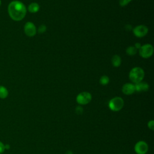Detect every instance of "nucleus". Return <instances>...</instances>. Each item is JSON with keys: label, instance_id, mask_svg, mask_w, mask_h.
<instances>
[{"label": "nucleus", "instance_id": "423d86ee", "mask_svg": "<svg viewBox=\"0 0 154 154\" xmlns=\"http://www.w3.org/2000/svg\"><path fill=\"white\" fill-rule=\"evenodd\" d=\"M148 149V144L144 141H138L134 146V150L137 154H146Z\"/></svg>", "mask_w": 154, "mask_h": 154}, {"label": "nucleus", "instance_id": "20e7f679", "mask_svg": "<svg viewBox=\"0 0 154 154\" xmlns=\"http://www.w3.org/2000/svg\"><path fill=\"white\" fill-rule=\"evenodd\" d=\"M91 94L87 91H83L78 94L76 98L77 103L81 105H87L91 100Z\"/></svg>", "mask_w": 154, "mask_h": 154}, {"label": "nucleus", "instance_id": "412c9836", "mask_svg": "<svg viewBox=\"0 0 154 154\" xmlns=\"http://www.w3.org/2000/svg\"><path fill=\"white\" fill-rule=\"evenodd\" d=\"M141 44L140 43H136L135 44V46L134 47L138 50V49H139L141 48Z\"/></svg>", "mask_w": 154, "mask_h": 154}, {"label": "nucleus", "instance_id": "0eeeda50", "mask_svg": "<svg viewBox=\"0 0 154 154\" xmlns=\"http://www.w3.org/2000/svg\"><path fill=\"white\" fill-rule=\"evenodd\" d=\"M24 32L28 37H33L36 34L37 29L35 25L31 22H27L24 25Z\"/></svg>", "mask_w": 154, "mask_h": 154}, {"label": "nucleus", "instance_id": "2eb2a0df", "mask_svg": "<svg viewBox=\"0 0 154 154\" xmlns=\"http://www.w3.org/2000/svg\"><path fill=\"white\" fill-rule=\"evenodd\" d=\"M109 82V78H108V76H106V75H103L102 76L99 80V82L100 84H102V85H107Z\"/></svg>", "mask_w": 154, "mask_h": 154}, {"label": "nucleus", "instance_id": "39448f33", "mask_svg": "<svg viewBox=\"0 0 154 154\" xmlns=\"http://www.w3.org/2000/svg\"><path fill=\"white\" fill-rule=\"evenodd\" d=\"M153 53V47L150 44H145L139 49L140 55L144 58H150Z\"/></svg>", "mask_w": 154, "mask_h": 154}, {"label": "nucleus", "instance_id": "dca6fc26", "mask_svg": "<svg viewBox=\"0 0 154 154\" xmlns=\"http://www.w3.org/2000/svg\"><path fill=\"white\" fill-rule=\"evenodd\" d=\"M46 31V26L45 25H43V24L40 25V26L38 27V30H37L38 32L40 33V34H43V33H44Z\"/></svg>", "mask_w": 154, "mask_h": 154}, {"label": "nucleus", "instance_id": "4be33fe9", "mask_svg": "<svg viewBox=\"0 0 154 154\" xmlns=\"http://www.w3.org/2000/svg\"><path fill=\"white\" fill-rule=\"evenodd\" d=\"M125 28H126L128 31H129V30H131V29L132 27H131V25H127L125 26Z\"/></svg>", "mask_w": 154, "mask_h": 154}, {"label": "nucleus", "instance_id": "a211bd4d", "mask_svg": "<svg viewBox=\"0 0 154 154\" xmlns=\"http://www.w3.org/2000/svg\"><path fill=\"white\" fill-rule=\"evenodd\" d=\"M147 126L148 128L152 130L153 131L154 130V121L153 120H150L148 123H147Z\"/></svg>", "mask_w": 154, "mask_h": 154}, {"label": "nucleus", "instance_id": "5701e85b", "mask_svg": "<svg viewBox=\"0 0 154 154\" xmlns=\"http://www.w3.org/2000/svg\"><path fill=\"white\" fill-rule=\"evenodd\" d=\"M10 148V146L9 144H5V149H9Z\"/></svg>", "mask_w": 154, "mask_h": 154}, {"label": "nucleus", "instance_id": "9b49d317", "mask_svg": "<svg viewBox=\"0 0 154 154\" xmlns=\"http://www.w3.org/2000/svg\"><path fill=\"white\" fill-rule=\"evenodd\" d=\"M40 9V6L37 2H31L28 7V10L31 13H37Z\"/></svg>", "mask_w": 154, "mask_h": 154}, {"label": "nucleus", "instance_id": "f8f14e48", "mask_svg": "<svg viewBox=\"0 0 154 154\" xmlns=\"http://www.w3.org/2000/svg\"><path fill=\"white\" fill-rule=\"evenodd\" d=\"M111 63L114 67H119L122 63V60L120 56L118 55H114L111 58Z\"/></svg>", "mask_w": 154, "mask_h": 154}, {"label": "nucleus", "instance_id": "f3484780", "mask_svg": "<svg viewBox=\"0 0 154 154\" xmlns=\"http://www.w3.org/2000/svg\"><path fill=\"white\" fill-rule=\"evenodd\" d=\"M132 0H119V4L122 7L126 6L128 5Z\"/></svg>", "mask_w": 154, "mask_h": 154}, {"label": "nucleus", "instance_id": "9d476101", "mask_svg": "<svg viewBox=\"0 0 154 154\" xmlns=\"http://www.w3.org/2000/svg\"><path fill=\"white\" fill-rule=\"evenodd\" d=\"M135 91L138 92H142V91H147L149 88V84L143 81H141L138 83L135 84Z\"/></svg>", "mask_w": 154, "mask_h": 154}, {"label": "nucleus", "instance_id": "aec40b11", "mask_svg": "<svg viewBox=\"0 0 154 154\" xmlns=\"http://www.w3.org/2000/svg\"><path fill=\"white\" fill-rule=\"evenodd\" d=\"M4 150H5V144L2 142L0 141V154L4 152Z\"/></svg>", "mask_w": 154, "mask_h": 154}, {"label": "nucleus", "instance_id": "6e6552de", "mask_svg": "<svg viewBox=\"0 0 154 154\" xmlns=\"http://www.w3.org/2000/svg\"><path fill=\"white\" fill-rule=\"evenodd\" d=\"M134 34L138 38L144 37L148 32V28L144 25H140L136 26L133 29Z\"/></svg>", "mask_w": 154, "mask_h": 154}, {"label": "nucleus", "instance_id": "6ab92c4d", "mask_svg": "<svg viewBox=\"0 0 154 154\" xmlns=\"http://www.w3.org/2000/svg\"><path fill=\"white\" fill-rule=\"evenodd\" d=\"M75 112L77 114H81L83 112V108L81 106H78L75 108Z\"/></svg>", "mask_w": 154, "mask_h": 154}, {"label": "nucleus", "instance_id": "ddd939ff", "mask_svg": "<svg viewBox=\"0 0 154 154\" xmlns=\"http://www.w3.org/2000/svg\"><path fill=\"white\" fill-rule=\"evenodd\" d=\"M8 96V91L7 88L3 85H0V99H5Z\"/></svg>", "mask_w": 154, "mask_h": 154}, {"label": "nucleus", "instance_id": "1a4fd4ad", "mask_svg": "<svg viewBox=\"0 0 154 154\" xmlns=\"http://www.w3.org/2000/svg\"><path fill=\"white\" fill-rule=\"evenodd\" d=\"M122 90L123 94L126 95H131L135 91V85L132 83H126L123 85Z\"/></svg>", "mask_w": 154, "mask_h": 154}, {"label": "nucleus", "instance_id": "f257e3e1", "mask_svg": "<svg viewBox=\"0 0 154 154\" xmlns=\"http://www.w3.org/2000/svg\"><path fill=\"white\" fill-rule=\"evenodd\" d=\"M7 10L9 16L14 21L22 20L26 14L25 5L22 2L17 0L10 2L8 5Z\"/></svg>", "mask_w": 154, "mask_h": 154}, {"label": "nucleus", "instance_id": "f03ea898", "mask_svg": "<svg viewBox=\"0 0 154 154\" xmlns=\"http://www.w3.org/2000/svg\"><path fill=\"white\" fill-rule=\"evenodd\" d=\"M144 77V71L140 67H135L132 68L129 74L130 80L134 84L138 83L143 81Z\"/></svg>", "mask_w": 154, "mask_h": 154}, {"label": "nucleus", "instance_id": "7ed1b4c3", "mask_svg": "<svg viewBox=\"0 0 154 154\" xmlns=\"http://www.w3.org/2000/svg\"><path fill=\"white\" fill-rule=\"evenodd\" d=\"M124 106V100L120 97H114L111 99L108 103L109 108L112 111H119Z\"/></svg>", "mask_w": 154, "mask_h": 154}, {"label": "nucleus", "instance_id": "b1692460", "mask_svg": "<svg viewBox=\"0 0 154 154\" xmlns=\"http://www.w3.org/2000/svg\"><path fill=\"white\" fill-rule=\"evenodd\" d=\"M65 154H73V152H72L71 150H67V151L65 153Z\"/></svg>", "mask_w": 154, "mask_h": 154}, {"label": "nucleus", "instance_id": "4468645a", "mask_svg": "<svg viewBox=\"0 0 154 154\" xmlns=\"http://www.w3.org/2000/svg\"><path fill=\"white\" fill-rule=\"evenodd\" d=\"M126 54L128 55H130V56H133L135 54H137V49L134 47V46H128L126 50Z\"/></svg>", "mask_w": 154, "mask_h": 154}, {"label": "nucleus", "instance_id": "393cba45", "mask_svg": "<svg viewBox=\"0 0 154 154\" xmlns=\"http://www.w3.org/2000/svg\"><path fill=\"white\" fill-rule=\"evenodd\" d=\"M1 5V0H0V7Z\"/></svg>", "mask_w": 154, "mask_h": 154}]
</instances>
